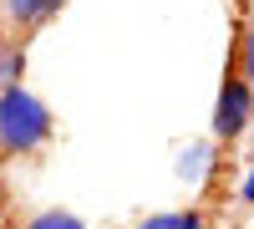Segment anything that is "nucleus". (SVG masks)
<instances>
[{
    "label": "nucleus",
    "instance_id": "f257e3e1",
    "mask_svg": "<svg viewBox=\"0 0 254 229\" xmlns=\"http://www.w3.org/2000/svg\"><path fill=\"white\" fill-rule=\"evenodd\" d=\"M51 138V107L26 87L0 92V148L5 153H36Z\"/></svg>",
    "mask_w": 254,
    "mask_h": 229
},
{
    "label": "nucleus",
    "instance_id": "f03ea898",
    "mask_svg": "<svg viewBox=\"0 0 254 229\" xmlns=\"http://www.w3.org/2000/svg\"><path fill=\"white\" fill-rule=\"evenodd\" d=\"M249 122H254V92H249V81L239 72V61H234V72L224 76V87H219V107H214V133L224 143H234L249 133Z\"/></svg>",
    "mask_w": 254,
    "mask_h": 229
},
{
    "label": "nucleus",
    "instance_id": "7ed1b4c3",
    "mask_svg": "<svg viewBox=\"0 0 254 229\" xmlns=\"http://www.w3.org/2000/svg\"><path fill=\"white\" fill-rule=\"evenodd\" d=\"M66 5V0H5V10L15 26H46V20Z\"/></svg>",
    "mask_w": 254,
    "mask_h": 229
},
{
    "label": "nucleus",
    "instance_id": "20e7f679",
    "mask_svg": "<svg viewBox=\"0 0 254 229\" xmlns=\"http://www.w3.org/2000/svg\"><path fill=\"white\" fill-rule=\"evenodd\" d=\"M137 229H208L203 209H163V214H147Z\"/></svg>",
    "mask_w": 254,
    "mask_h": 229
},
{
    "label": "nucleus",
    "instance_id": "39448f33",
    "mask_svg": "<svg viewBox=\"0 0 254 229\" xmlns=\"http://www.w3.org/2000/svg\"><path fill=\"white\" fill-rule=\"evenodd\" d=\"M20 67H26V51H15V46H10V51H0V92L20 87V81H15V76H20Z\"/></svg>",
    "mask_w": 254,
    "mask_h": 229
},
{
    "label": "nucleus",
    "instance_id": "423d86ee",
    "mask_svg": "<svg viewBox=\"0 0 254 229\" xmlns=\"http://www.w3.org/2000/svg\"><path fill=\"white\" fill-rule=\"evenodd\" d=\"M26 229H87L76 214H66V209H46V214H36Z\"/></svg>",
    "mask_w": 254,
    "mask_h": 229
},
{
    "label": "nucleus",
    "instance_id": "0eeeda50",
    "mask_svg": "<svg viewBox=\"0 0 254 229\" xmlns=\"http://www.w3.org/2000/svg\"><path fill=\"white\" fill-rule=\"evenodd\" d=\"M208 153H214V148H203V143H193V148H188V153L178 158V173H183V178H198V173L208 168Z\"/></svg>",
    "mask_w": 254,
    "mask_h": 229
},
{
    "label": "nucleus",
    "instance_id": "6e6552de",
    "mask_svg": "<svg viewBox=\"0 0 254 229\" xmlns=\"http://www.w3.org/2000/svg\"><path fill=\"white\" fill-rule=\"evenodd\" d=\"M239 72H244L249 92H254V31H244V41H239Z\"/></svg>",
    "mask_w": 254,
    "mask_h": 229
},
{
    "label": "nucleus",
    "instance_id": "1a4fd4ad",
    "mask_svg": "<svg viewBox=\"0 0 254 229\" xmlns=\"http://www.w3.org/2000/svg\"><path fill=\"white\" fill-rule=\"evenodd\" d=\"M239 199H244V204H254V168H249V178L239 183Z\"/></svg>",
    "mask_w": 254,
    "mask_h": 229
},
{
    "label": "nucleus",
    "instance_id": "9d476101",
    "mask_svg": "<svg viewBox=\"0 0 254 229\" xmlns=\"http://www.w3.org/2000/svg\"><path fill=\"white\" fill-rule=\"evenodd\" d=\"M249 133H254V122H249Z\"/></svg>",
    "mask_w": 254,
    "mask_h": 229
}]
</instances>
